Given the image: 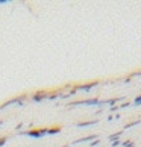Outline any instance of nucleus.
<instances>
[{
  "mask_svg": "<svg viewBox=\"0 0 141 147\" xmlns=\"http://www.w3.org/2000/svg\"><path fill=\"white\" fill-rule=\"evenodd\" d=\"M117 146H120V141H118V140L112 141V147H117Z\"/></svg>",
  "mask_w": 141,
  "mask_h": 147,
  "instance_id": "obj_4",
  "label": "nucleus"
},
{
  "mask_svg": "<svg viewBox=\"0 0 141 147\" xmlns=\"http://www.w3.org/2000/svg\"><path fill=\"white\" fill-rule=\"evenodd\" d=\"M138 123H140V120H137V121H132V123L126 124V126H124V129H129V127H132V126H137Z\"/></svg>",
  "mask_w": 141,
  "mask_h": 147,
  "instance_id": "obj_2",
  "label": "nucleus"
},
{
  "mask_svg": "<svg viewBox=\"0 0 141 147\" xmlns=\"http://www.w3.org/2000/svg\"><path fill=\"white\" fill-rule=\"evenodd\" d=\"M135 76H141V71H137V73H135Z\"/></svg>",
  "mask_w": 141,
  "mask_h": 147,
  "instance_id": "obj_5",
  "label": "nucleus"
},
{
  "mask_svg": "<svg viewBox=\"0 0 141 147\" xmlns=\"http://www.w3.org/2000/svg\"><path fill=\"white\" fill-rule=\"evenodd\" d=\"M135 144L134 143H129V141H124V143H123V147H134Z\"/></svg>",
  "mask_w": 141,
  "mask_h": 147,
  "instance_id": "obj_3",
  "label": "nucleus"
},
{
  "mask_svg": "<svg viewBox=\"0 0 141 147\" xmlns=\"http://www.w3.org/2000/svg\"><path fill=\"white\" fill-rule=\"evenodd\" d=\"M99 82H93V84H88V85H84V86H79V90H85V91H88V90H91L93 86H96Z\"/></svg>",
  "mask_w": 141,
  "mask_h": 147,
  "instance_id": "obj_1",
  "label": "nucleus"
}]
</instances>
